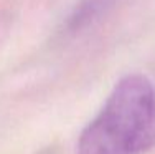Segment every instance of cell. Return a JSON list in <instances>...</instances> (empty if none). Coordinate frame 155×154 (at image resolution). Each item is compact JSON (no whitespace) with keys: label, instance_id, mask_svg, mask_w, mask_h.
Returning a JSON list of instances; mask_svg holds the SVG:
<instances>
[{"label":"cell","instance_id":"7a4b0ae2","mask_svg":"<svg viewBox=\"0 0 155 154\" xmlns=\"http://www.w3.org/2000/svg\"><path fill=\"white\" fill-rule=\"evenodd\" d=\"M109 3H110V0H83V2L71 12L68 22H66L68 30L76 32V30H79V28L89 25L91 22H94L104 10L109 9Z\"/></svg>","mask_w":155,"mask_h":154},{"label":"cell","instance_id":"6da1fadb","mask_svg":"<svg viewBox=\"0 0 155 154\" xmlns=\"http://www.w3.org/2000/svg\"><path fill=\"white\" fill-rule=\"evenodd\" d=\"M155 142V88L147 76L120 78L81 131L78 154H142Z\"/></svg>","mask_w":155,"mask_h":154}]
</instances>
